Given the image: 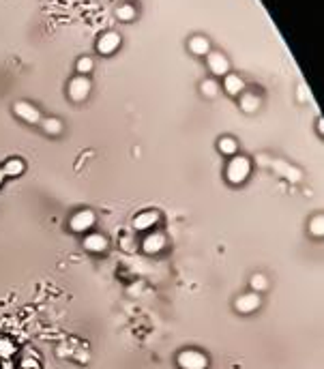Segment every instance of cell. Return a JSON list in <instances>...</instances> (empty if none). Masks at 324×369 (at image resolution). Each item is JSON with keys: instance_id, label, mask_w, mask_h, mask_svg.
<instances>
[{"instance_id": "obj_1", "label": "cell", "mask_w": 324, "mask_h": 369, "mask_svg": "<svg viewBox=\"0 0 324 369\" xmlns=\"http://www.w3.org/2000/svg\"><path fill=\"white\" fill-rule=\"evenodd\" d=\"M251 174V163L247 157H234L230 163H227V170H225V176H227V181L238 185V183H243L247 181V176Z\"/></svg>"}, {"instance_id": "obj_2", "label": "cell", "mask_w": 324, "mask_h": 369, "mask_svg": "<svg viewBox=\"0 0 324 369\" xmlns=\"http://www.w3.org/2000/svg\"><path fill=\"white\" fill-rule=\"evenodd\" d=\"M176 361L181 369H206V365H208L206 354H202L198 350H183Z\"/></svg>"}, {"instance_id": "obj_3", "label": "cell", "mask_w": 324, "mask_h": 369, "mask_svg": "<svg viewBox=\"0 0 324 369\" xmlns=\"http://www.w3.org/2000/svg\"><path fill=\"white\" fill-rule=\"evenodd\" d=\"M88 92H90V82L88 77H84V75H78L69 82V97L73 99V101H84L88 97Z\"/></svg>"}, {"instance_id": "obj_4", "label": "cell", "mask_w": 324, "mask_h": 369, "mask_svg": "<svg viewBox=\"0 0 324 369\" xmlns=\"http://www.w3.org/2000/svg\"><path fill=\"white\" fill-rule=\"evenodd\" d=\"M69 225L73 232H86L94 225V212L92 210H78L73 217L69 219Z\"/></svg>"}, {"instance_id": "obj_5", "label": "cell", "mask_w": 324, "mask_h": 369, "mask_svg": "<svg viewBox=\"0 0 324 369\" xmlns=\"http://www.w3.org/2000/svg\"><path fill=\"white\" fill-rule=\"evenodd\" d=\"M262 305L260 301V296L256 292H247V294H241L236 299L234 307H236V312L238 314H251V312H256V309Z\"/></svg>"}, {"instance_id": "obj_6", "label": "cell", "mask_w": 324, "mask_h": 369, "mask_svg": "<svg viewBox=\"0 0 324 369\" xmlns=\"http://www.w3.org/2000/svg\"><path fill=\"white\" fill-rule=\"evenodd\" d=\"M13 110H15V114L22 118V121H26V123H30V125H37V123L41 121V112L34 108V105L26 103V101H17V103L13 105Z\"/></svg>"}, {"instance_id": "obj_7", "label": "cell", "mask_w": 324, "mask_h": 369, "mask_svg": "<svg viewBox=\"0 0 324 369\" xmlns=\"http://www.w3.org/2000/svg\"><path fill=\"white\" fill-rule=\"evenodd\" d=\"M118 45H121V37H118L116 32H105L97 41V50L101 54H112V52H116Z\"/></svg>"}, {"instance_id": "obj_8", "label": "cell", "mask_w": 324, "mask_h": 369, "mask_svg": "<svg viewBox=\"0 0 324 369\" xmlns=\"http://www.w3.org/2000/svg\"><path fill=\"white\" fill-rule=\"evenodd\" d=\"M208 69L213 71L215 75H227V69H230V63H227V58L219 52H213L208 54Z\"/></svg>"}, {"instance_id": "obj_9", "label": "cell", "mask_w": 324, "mask_h": 369, "mask_svg": "<svg viewBox=\"0 0 324 369\" xmlns=\"http://www.w3.org/2000/svg\"><path fill=\"white\" fill-rule=\"evenodd\" d=\"M165 247V236L161 232H155V234H148L146 239L142 243V249L146 254H159L161 249Z\"/></svg>"}, {"instance_id": "obj_10", "label": "cell", "mask_w": 324, "mask_h": 369, "mask_svg": "<svg viewBox=\"0 0 324 369\" xmlns=\"http://www.w3.org/2000/svg\"><path fill=\"white\" fill-rule=\"evenodd\" d=\"M84 249H88L92 254H101L107 249V239L103 234H90L84 239Z\"/></svg>"}, {"instance_id": "obj_11", "label": "cell", "mask_w": 324, "mask_h": 369, "mask_svg": "<svg viewBox=\"0 0 324 369\" xmlns=\"http://www.w3.org/2000/svg\"><path fill=\"white\" fill-rule=\"evenodd\" d=\"M157 221H159V212L146 210V212H140V215L136 217L134 228H136V230H148V228H153V225L157 223Z\"/></svg>"}, {"instance_id": "obj_12", "label": "cell", "mask_w": 324, "mask_h": 369, "mask_svg": "<svg viewBox=\"0 0 324 369\" xmlns=\"http://www.w3.org/2000/svg\"><path fill=\"white\" fill-rule=\"evenodd\" d=\"M189 50L194 54H198V56H204V54L211 52V43H208V39H204V37H191L189 39Z\"/></svg>"}, {"instance_id": "obj_13", "label": "cell", "mask_w": 324, "mask_h": 369, "mask_svg": "<svg viewBox=\"0 0 324 369\" xmlns=\"http://www.w3.org/2000/svg\"><path fill=\"white\" fill-rule=\"evenodd\" d=\"M243 88H245V82L238 77V75H234V73H227V75H225V90L230 92V94L243 92Z\"/></svg>"}, {"instance_id": "obj_14", "label": "cell", "mask_w": 324, "mask_h": 369, "mask_svg": "<svg viewBox=\"0 0 324 369\" xmlns=\"http://www.w3.org/2000/svg\"><path fill=\"white\" fill-rule=\"evenodd\" d=\"M22 172H24V161H20V159H9L3 168L5 176H20Z\"/></svg>"}, {"instance_id": "obj_15", "label": "cell", "mask_w": 324, "mask_h": 369, "mask_svg": "<svg viewBox=\"0 0 324 369\" xmlns=\"http://www.w3.org/2000/svg\"><path fill=\"white\" fill-rule=\"evenodd\" d=\"M241 108L245 112H256L260 108V99L256 97V94H251V92H245L243 94V99H241Z\"/></svg>"}, {"instance_id": "obj_16", "label": "cell", "mask_w": 324, "mask_h": 369, "mask_svg": "<svg viewBox=\"0 0 324 369\" xmlns=\"http://www.w3.org/2000/svg\"><path fill=\"white\" fill-rule=\"evenodd\" d=\"M43 129H45V133L58 135L63 131V123L58 121V118H45V121H43Z\"/></svg>"}, {"instance_id": "obj_17", "label": "cell", "mask_w": 324, "mask_h": 369, "mask_svg": "<svg viewBox=\"0 0 324 369\" xmlns=\"http://www.w3.org/2000/svg\"><path fill=\"white\" fill-rule=\"evenodd\" d=\"M200 90H202V94H206V97H215V94L219 92V86H217V82L215 80H204Z\"/></svg>"}, {"instance_id": "obj_18", "label": "cell", "mask_w": 324, "mask_h": 369, "mask_svg": "<svg viewBox=\"0 0 324 369\" xmlns=\"http://www.w3.org/2000/svg\"><path fill=\"white\" fill-rule=\"evenodd\" d=\"M309 232H311V236H324V219L318 215V217H314L311 219V223H309Z\"/></svg>"}, {"instance_id": "obj_19", "label": "cell", "mask_w": 324, "mask_h": 369, "mask_svg": "<svg viewBox=\"0 0 324 369\" xmlns=\"http://www.w3.org/2000/svg\"><path fill=\"white\" fill-rule=\"evenodd\" d=\"M219 150H221V154H234L236 152V142L232 138H221L219 140Z\"/></svg>"}, {"instance_id": "obj_20", "label": "cell", "mask_w": 324, "mask_h": 369, "mask_svg": "<svg viewBox=\"0 0 324 369\" xmlns=\"http://www.w3.org/2000/svg\"><path fill=\"white\" fill-rule=\"evenodd\" d=\"M116 15H118V20H123V22H131L136 17V9L131 5H123L121 9L116 11Z\"/></svg>"}, {"instance_id": "obj_21", "label": "cell", "mask_w": 324, "mask_h": 369, "mask_svg": "<svg viewBox=\"0 0 324 369\" xmlns=\"http://www.w3.org/2000/svg\"><path fill=\"white\" fill-rule=\"evenodd\" d=\"M251 288H254L256 292H264V290L269 288V279L258 273V275H254V277H251Z\"/></svg>"}, {"instance_id": "obj_22", "label": "cell", "mask_w": 324, "mask_h": 369, "mask_svg": "<svg viewBox=\"0 0 324 369\" xmlns=\"http://www.w3.org/2000/svg\"><path fill=\"white\" fill-rule=\"evenodd\" d=\"M13 352H15V346L11 343L9 339H0V356H13Z\"/></svg>"}, {"instance_id": "obj_23", "label": "cell", "mask_w": 324, "mask_h": 369, "mask_svg": "<svg viewBox=\"0 0 324 369\" xmlns=\"http://www.w3.org/2000/svg\"><path fill=\"white\" fill-rule=\"evenodd\" d=\"M78 71L84 75V73H90L92 71V58H88V56H84V58H80L78 61Z\"/></svg>"}, {"instance_id": "obj_24", "label": "cell", "mask_w": 324, "mask_h": 369, "mask_svg": "<svg viewBox=\"0 0 324 369\" xmlns=\"http://www.w3.org/2000/svg\"><path fill=\"white\" fill-rule=\"evenodd\" d=\"M20 369H41V367H39V363L34 361V359H24L20 363Z\"/></svg>"}, {"instance_id": "obj_25", "label": "cell", "mask_w": 324, "mask_h": 369, "mask_svg": "<svg viewBox=\"0 0 324 369\" xmlns=\"http://www.w3.org/2000/svg\"><path fill=\"white\" fill-rule=\"evenodd\" d=\"M3 178H5V174H3V170H0V185H3Z\"/></svg>"}]
</instances>
